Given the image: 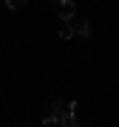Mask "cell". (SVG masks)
<instances>
[{
	"label": "cell",
	"mask_w": 119,
	"mask_h": 127,
	"mask_svg": "<svg viewBox=\"0 0 119 127\" xmlns=\"http://www.w3.org/2000/svg\"><path fill=\"white\" fill-rule=\"evenodd\" d=\"M65 107H68V102H62V99H54V102H51V107H48V113L43 116V124H46V127H51V124H62Z\"/></svg>",
	"instance_id": "cell-1"
},
{
	"label": "cell",
	"mask_w": 119,
	"mask_h": 127,
	"mask_svg": "<svg viewBox=\"0 0 119 127\" xmlns=\"http://www.w3.org/2000/svg\"><path fill=\"white\" fill-rule=\"evenodd\" d=\"M51 6H54L60 20H71L74 14H77V3H74V0H51Z\"/></svg>",
	"instance_id": "cell-2"
},
{
	"label": "cell",
	"mask_w": 119,
	"mask_h": 127,
	"mask_svg": "<svg viewBox=\"0 0 119 127\" xmlns=\"http://www.w3.org/2000/svg\"><path fill=\"white\" fill-rule=\"evenodd\" d=\"M71 26H74V37H82V40H91V23H88L85 17H77V14H74L71 17Z\"/></svg>",
	"instance_id": "cell-3"
},
{
	"label": "cell",
	"mask_w": 119,
	"mask_h": 127,
	"mask_svg": "<svg viewBox=\"0 0 119 127\" xmlns=\"http://www.w3.org/2000/svg\"><path fill=\"white\" fill-rule=\"evenodd\" d=\"M71 37H74L71 20H60V40H71Z\"/></svg>",
	"instance_id": "cell-4"
},
{
	"label": "cell",
	"mask_w": 119,
	"mask_h": 127,
	"mask_svg": "<svg viewBox=\"0 0 119 127\" xmlns=\"http://www.w3.org/2000/svg\"><path fill=\"white\" fill-rule=\"evenodd\" d=\"M26 3H28V0H6V6H9L11 11H17V9H23Z\"/></svg>",
	"instance_id": "cell-5"
}]
</instances>
